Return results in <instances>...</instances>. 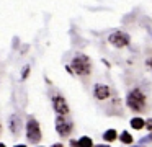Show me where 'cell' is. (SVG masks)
Returning <instances> with one entry per match:
<instances>
[{
  "label": "cell",
  "instance_id": "9c48e42d",
  "mask_svg": "<svg viewBox=\"0 0 152 147\" xmlns=\"http://www.w3.org/2000/svg\"><path fill=\"white\" fill-rule=\"evenodd\" d=\"M144 119H142V118H132L131 119V127L132 129H142V127H144Z\"/></svg>",
  "mask_w": 152,
  "mask_h": 147
},
{
  "label": "cell",
  "instance_id": "4fadbf2b",
  "mask_svg": "<svg viewBox=\"0 0 152 147\" xmlns=\"http://www.w3.org/2000/svg\"><path fill=\"white\" fill-rule=\"evenodd\" d=\"M28 74H30V67H26V69H23V74H21V78H23V80H25V78H26V77H28Z\"/></svg>",
  "mask_w": 152,
  "mask_h": 147
},
{
  "label": "cell",
  "instance_id": "3957f363",
  "mask_svg": "<svg viewBox=\"0 0 152 147\" xmlns=\"http://www.w3.org/2000/svg\"><path fill=\"white\" fill-rule=\"evenodd\" d=\"M26 137H28V140L33 142V144H36L41 140V127H39V123H38L34 118H31L26 123Z\"/></svg>",
  "mask_w": 152,
  "mask_h": 147
},
{
  "label": "cell",
  "instance_id": "5b68a950",
  "mask_svg": "<svg viewBox=\"0 0 152 147\" xmlns=\"http://www.w3.org/2000/svg\"><path fill=\"white\" fill-rule=\"evenodd\" d=\"M108 41L111 42L115 48H124V46L129 44V36L126 34V33H123V31H116L108 38Z\"/></svg>",
  "mask_w": 152,
  "mask_h": 147
},
{
  "label": "cell",
  "instance_id": "30bf717a",
  "mask_svg": "<svg viewBox=\"0 0 152 147\" xmlns=\"http://www.w3.org/2000/svg\"><path fill=\"white\" fill-rule=\"evenodd\" d=\"M116 137H118V134H116V131H115V129H108L105 134H103V139H105L106 142H113V140H115Z\"/></svg>",
  "mask_w": 152,
  "mask_h": 147
},
{
  "label": "cell",
  "instance_id": "6da1fadb",
  "mask_svg": "<svg viewBox=\"0 0 152 147\" xmlns=\"http://www.w3.org/2000/svg\"><path fill=\"white\" fill-rule=\"evenodd\" d=\"M70 65H72V70L77 75H82V77H87L92 72V62H90L88 56L85 54H77Z\"/></svg>",
  "mask_w": 152,
  "mask_h": 147
},
{
  "label": "cell",
  "instance_id": "7a4b0ae2",
  "mask_svg": "<svg viewBox=\"0 0 152 147\" xmlns=\"http://www.w3.org/2000/svg\"><path fill=\"white\" fill-rule=\"evenodd\" d=\"M126 105H128L132 111H137V113H139V111H144V108H145V97H144V93H142L141 90H137V88L131 90L128 93V97H126Z\"/></svg>",
  "mask_w": 152,
  "mask_h": 147
},
{
  "label": "cell",
  "instance_id": "9a60e30c",
  "mask_svg": "<svg viewBox=\"0 0 152 147\" xmlns=\"http://www.w3.org/2000/svg\"><path fill=\"white\" fill-rule=\"evenodd\" d=\"M147 65H149V67L152 69V59H149V61H147Z\"/></svg>",
  "mask_w": 152,
  "mask_h": 147
},
{
  "label": "cell",
  "instance_id": "ac0fdd59",
  "mask_svg": "<svg viewBox=\"0 0 152 147\" xmlns=\"http://www.w3.org/2000/svg\"><path fill=\"white\" fill-rule=\"evenodd\" d=\"M0 147H5V144H0Z\"/></svg>",
  "mask_w": 152,
  "mask_h": 147
},
{
  "label": "cell",
  "instance_id": "8992f818",
  "mask_svg": "<svg viewBox=\"0 0 152 147\" xmlns=\"http://www.w3.org/2000/svg\"><path fill=\"white\" fill-rule=\"evenodd\" d=\"M53 106H54V110H56L57 114H62V116H66V114L69 113V106H67L66 98L61 97V95H56V97L53 98Z\"/></svg>",
  "mask_w": 152,
  "mask_h": 147
},
{
  "label": "cell",
  "instance_id": "5bb4252c",
  "mask_svg": "<svg viewBox=\"0 0 152 147\" xmlns=\"http://www.w3.org/2000/svg\"><path fill=\"white\" fill-rule=\"evenodd\" d=\"M145 127H147L149 131H152V119H149L147 123H145Z\"/></svg>",
  "mask_w": 152,
  "mask_h": 147
},
{
  "label": "cell",
  "instance_id": "8fae6325",
  "mask_svg": "<svg viewBox=\"0 0 152 147\" xmlns=\"http://www.w3.org/2000/svg\"><path fill=\"white\" fill-rule=\"evenodd\" d=\"M79 147H93V140L90 139V137L83 136L79 139Z\"/></svg>",
  "mask_w": 152,
  "mask_h": 147
},
{
  "label": "cell",
  "instance_id": "ba28073f",
  "mask_svg": "<svg viewBox=\"0 0 152 147\" xmlns=\"http://www.w3.org/2000/svg\"><path fill=\"white\" fill-rule=\"evenodd\" d=\"M8 126H10V131L13 134H18V131H20V118L18 116H10V119H8Z\"/></svg>",
  "mask_w": 152,
  "mask_h": 147
},
{
  "label": "cell",
  "instance_id": "2e32d148",
  "mask_svg": "<svg viewBox=\"0 0 152 147\" xmlns=\"http://www.w3.org/2000/svg\"><path fill=\"white\" fill-rule=\"evenodd\" d=\"M53 147H64V146H62V144H54Z\"/></svg>",
  "mask_w": 152,
  "mask_h": 147
},
{
  "label": "cell",
  "instance_id": "e0dca14e",
  "mask_svg": "<svg viewBox=\"0 0 152 147\" xmlns=\"http://www.w3.org/2000/svg\"><path fill=\"white\" fill-rule=\"evenodd\" d=\"M15 147H26V146H15Z\"/></svg>",
  "mask_w": 152,
  "mask_h": 147
},
{
  "label": "cell",
  "instance_id": "7c38bea8",
  "mask_svg": "<svg viewBox=\"0 0 152 147\" xmlns=\"http://www.w3.org/2000/svg\"><path fill=\"white\" fill-rule=\"evenodd\" d=\"M119 139H121L124 144H132V136L129 132H123L121 136H119Z\"/></svg>",
  "mask_w": 152,
  "mask_h": 147
},
{
  "label": "cell",
  "instance_id": "52a82bcc",
  "mask_svg": "<svg viewBox=\"0 0 152 147\" xmlns=\"http://www.w3.org/2000/svg\"><path fill=\"white\" fill-rule=\"evenodd\" d=\"M93 95H95L96 100H106V98L111 95V90H110L108 85H103V83H96L93 87Z\"/></svg>",
  "mask_w": 152,
  "mask_h": 147
},
{
  "label": "cell",
  "instance_id": "277c9868",
  "mask_svg": "<svg viewBox=\"0 0 152 147\" xmlns=\"http://www.w3.org/2000/svg\"><path fill=\"white\" fill-rule=\"evenodd\" d=\"M74 129V124L69 118H64L62 114H59V118L56 119V131L61 137H67Z\"/></svg>",
  "mask_w": 152,
  "mask_h": 147
},
{
  "label": "cell",
  "instance_id": "d6986e66",
  "mask_svg": "<svg viewBox=\"0 0 152 147\" xmlns=\"http://www.w3.org/2000/svg\"><path fill=\"white\" fill-rule=\"evenodd\" d=\"M0 132H2V124H0Z\"/></svg>",
  "mask_w": 152,
  "mask_h": 147
}]
</instances>
